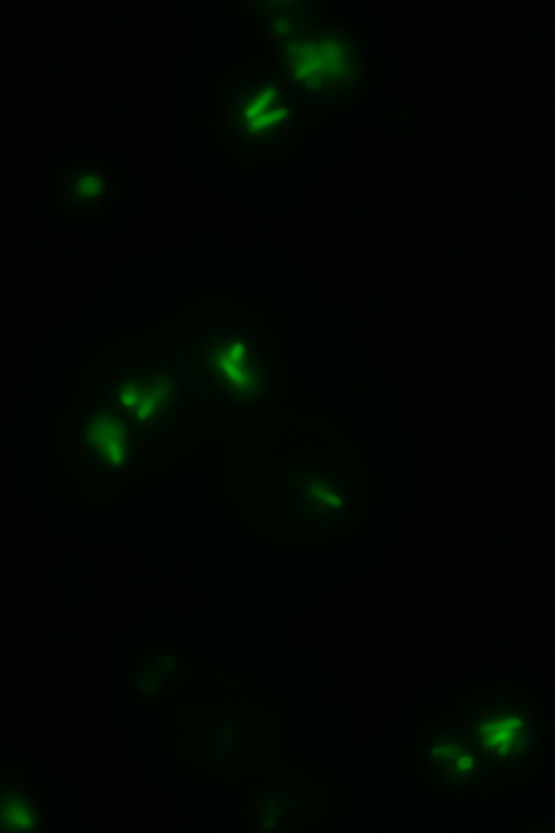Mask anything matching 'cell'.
<instances>
[{"instance_id": "obj_6", "label": "cell", "mask_w": 555, "mask_h": 833, "mask_svg": "<svg viewBox=\"0 0 555 833\" xmlns=\"http://www.w3.org/2000/svg\"><path fill=\"white\" fill-rule=\"evenodd\" d=\"M163 400L165 391L156 385H130L121 394L124 408L140 419H148L154 415L162 406Z\"/></svg>"}, {"instance_id": "obj_9", "label": "cell", "mask_w": 555, "mask_h": 833, "mask_svg": "<svg viewBox=\"0 0 555 833\" xmlns=\"http://www.w3.org/2000/svg\"><path fill=\"white\" fill-rule=\"evenodd\" d=\"M100 189V182L95 178V176H85V178L81 179L78 183V191L84 197H94L99 193Z\"/></svg>"}, {"instance_id": "obj_2", "label": "cell", "mask_w": 555, "mask_h": 833, "mask_svg": "<svg viewBox=\"0 0 555 833\" xmlns=\"http://www.w3.org/2000/svg\"><path fill=\"white\" fill-rule=\"evenodd\" d=\"M300 70L319 87H347L356 78V59L349 48L335 40L311 43Z\"/></svg>"}, {"instance_id": "obj_3", "label": "cell", "mask_w": 555, "mask_h": 833, "mask_svg": "<svg viewBox=\"0 0 555 833\" xmlns=\"http://www.w3.org/2000/svg\"><path fill=\"white\" fill-rule=\"evenodd\" d=\"M432 764L441 773L452 778H463L473 773L477 763V754L470 746L460 740L446 739L439 741L432 748Z\"/></svg>"}, {"instance_id": "obj_4", "label": "cell", "mask_w": 555, "mask_h": 833, "mask_svg": "<svg viewBox=\"0 0 555 833\" xmlns=\"http://www.w3.org/2000/svg\"><path fill=\"white\" fill-rule=\"evenodd\" d=\"M92 437L98 451L112 465H120L129 452L128 436L123 426L112 419L99 421L93 428Z\"/></svg>"}, {"instance_id": "obj_7", "label": "cell", "mask_w": 555, "mask_h": 833, "mask_svg": "<svg viewBox=\"0 0 555 833\" xmlns=\"http://www.w3.org/2000/svg\"><path fill=\"white\" fill-rule=\"evenodd\" d=\"M219 366L224 375L238 387L252 383V370L246 348L237 343L225 348L220 356Z\"/></svg>"}, {"instance_id": "obj_1", "label": "cell", "mask_w": 555, "mask_h": 833, "mask_svg": "<svg viewBox=\"0 0 555 833\" xmlns=\"http://www.w3.org/2000/svg\"><path fill=\"white\" fill-rule=\"evenodd\" d=\"M479 748L501 760H514L531 747L534 723L531 716L511 705H499L483 713L476 726Z\"/></svg>"}, {"instance_id": "obj_8", "label": "cell", "mask_w": 555, "mask_h": 833, "mask_svg": "<svg viewBox=\"0 0 555 833\" xmlns=\"http://www.w3.org/2000/svg\"><path fill=\"white\" fill-rule=\"evenodd\" d=\"M271 98L272 96H261L258 102L251 105L248 117L251 119L252 123H256L258 125L270 124L281 115L280 111L270 110Z\"/></svg>"}, {"instance_id": "obj_5", "label": "cell", "mask_w": 555, "mask_h": 833, "mask_svg": "<svg viewBox=\"0 0 555 833\" xmlns=\"http://www.w3.org/2000/svg\"><path fill=\"white\" fill-rule=\"evenodd\" d=\"M33 803L17 793H9L0 799V831H31L37 826Z\"/></svg>"}]
</instances>
